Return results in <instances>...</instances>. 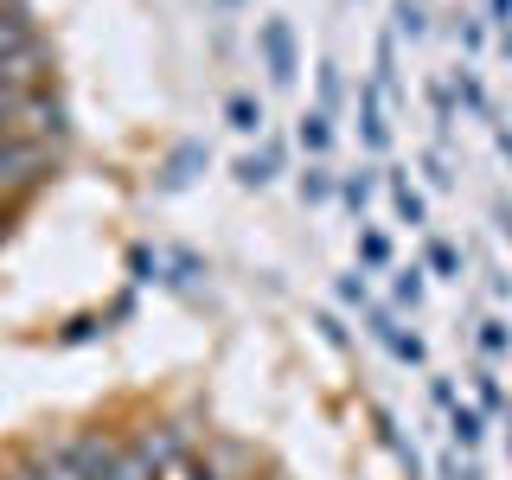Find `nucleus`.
<instances>
[{"label":"nucleus","mask_w":512,"mask_h":480,"mask_svg":"<svg viewBox=\"0 0 512 480\" xmlns=\"http://www.w3.org/2000/svg\"><path fill=\"white\" fill-rule=\"evenodd\" d=\"M487 26H500V32H512V0H487Z\"/></svg>","instance_id":"33"},{"label":"nucleus","mask_w":512,"mask_h":480,"mask_svg":"<svg viewBox=\"0 0 512 480\" xmlns=\"http://www.w3.org/2000/svg\"><path fill=\"white\" fill-rule=\"evenodd\" d=\"M391 32H397V39H429L423 0H391Z\"/></svg>","instance_id":"18"},{"label":"nucleus","mask_w":512,"mask_h":480,"mask_svg":"<svg viewBox=\"0 0 512 480\" xmlns=\"http://www.w3.org/2000/svg\"><path fill=\"white\" fill-rule=\"evenodd\" d=\"M384 192H391V212H397V224H410V231H429V205H423V192L410 186V173H404V167H391V173H384Z\"/></svg>","instance_id":"5"},{"label":"nucleus","mask_w":512,"mask_h":480,"mask_svg":"<svg viewBox=\"0 0 512 480\" xmlns=\"http://www.w3.org/2000/svg\"><path fill=\"white\" fill-rule=\"evenodd\" d=\"M314 327H320V340H327V346H340V352L352 346V333H346V320H340V314H314Z\"/></svg>","instance_id":"27"},{"label":"nucleus","mask_w":512,"mask_h":480,"mask_svg":"<svg viewBox=\"0 0 512 480\" xmlns=\"http://www.w3.org/2000/svg\"><path fill=\"white\" fill-rule=\"evenodd\" d=\"M474 340H480V352H487V359H506V352H512V327H506L500 314H487V320L474 327Z\"/></svg>","instance_id":"21"},{"label":"nucleus","mask_w":512,"mask_h":480,"mask_svg":"<svg viewBox=\"0 0 512 480\" xmlns=\"http://www.w3.org/2000/svg\"><path fill=\"white\" fill-rule=\"evenodd\" d=\"M333 295H340V308H352V314H372V288H365V276H359V269L333 276Z\"/></svg>","instance_id":"20"},{"label":"nucleus","mask_w":512,"mask_h":480,"mask_svg":"<svg viewBox=\"0 0 512 480\" xmlns=\"http://www.w3.org/2000/svg\"><path fill=\"white\" fill-rule=\"evenodd\" d=\"M384 186V173H372V167H359V173H340V199H346V212L365 224V205H372V192Z\"/></svg>","instance_id":"13"},{"label":"nucleus","mask_w":512,"mask_h":480,"mask_svg":"<svg viewBox=\"0 0 512 480\" xmlns=\"http://www.w3.org/2000/svg\"><path fill=\"white\" fill-rule=\"evenodd\" d=\"M493 231L512 244V199H493Z\"/></svg>","instance_id":"34"},{"label":"nucleus","mask_w":512,"mask_h":480,"mask_svg":"<svg viewBox=\"0 0 512 480\" xmlns=\"http://www.w3.org/2000/svg\"><path fill=\"white\" fill-rule=\"evenodd\" d=\"M436 474H442V480H480V468H474V461H461L455 448H448V455L436 461Z\"/></svg>","instance_id":"28"},{"label":"nucleus","mask_w":512,"mask_h":480,"mask_svg":"<svg viewBox=\"0 0 512 480\" xmlns=\"http://www.w3.org/2000/svg\"><path fill=\"white\" fill-rule=\"evenodd\" d=\"M423 295H429V276H423V263H410V269H391V308L397 314H416L423 308Z\"/></svg>","instance_id":"12"},{"label":"nucleus","mask_w":512,"mask_h":480,"mask_svg":"<svg viewBox=\"0 0 512 480\" xmlns=\"http://www.w3.org/2000/svg\"><path fill=\"white\" fill-rule=\"evenodd\" d=\"M423 276H436V282H461V250L448 244V237H429V244H423Z\"/></svg>","instance_id":"17"},{"label":"nucleus","mask_w":512,"mask_h":480,"mask_svg":"<svg viewBox=\"0 0 512 480\" xmlns=\"http://www.w3.org/2000/svg\"><path fill=\"white\" fill-rule=\"evenodd\" d=\"M359 141H365V154H391V116H384V90L378 84L359 90Z\"/></svg>","instance_id":"4"},{"label":"nucleus","mask_w":512,"mask_h":480,"mask_svg":"<svg viewBox=\"0 0 512 480\" xmlns=\"http://www.w3.org/2000/svg\"><path fill=\"white\" fill-rule=\"evenodd\" d=\"M448 442H455L461 455H474V448L487 442V416H480L474 404H455V410H448Z\"/></svg>","instance_id":"9"},{"label":"nucleus","mask_w":512,"mask_h":480,"mask_svg":"<svg viewBox=\"0 0 512 480\" xmlns=\"http://www.w3.org/2000/svg\"><path fill=\"white\" fill-rule=\"evenodd\" d=\"M199 167H205V141H180V148H173V160H167V173H160V186L180 192Z\"/></svg>","instance_id":"15"},{"label":"nucleus","mask_w":512,"mask_h":480,"mask_svg":"<svg viewBox=\"0 0 512 480\" xmlns=\"http://www.w3.org/2000/svg\"><path fill=\"white\" fill-rule=\"evenodd\" d=\"M282 160H288V148H282V141H263V148H256V154H244L231 173H237V186H244V192H263V186L282 173Z\"/></svg>","instance_id":"6"},{"label":"nucleus","mask_w":512,"mask_h":480,"mask_svg":"<svg viewBox=\"0 0 512 480\" xmlns=\"http://www.w3.org/2000/svg\"><path fill=\"white\" fill-rule=\"evenodd\" d=\"M423 173H429V186H436V192L455 186V173H448V160H442V154H423Z\"/></svg>","instance_id":"31"},{"label":"nucleus","mask_w":512,"mask_h":480,"mask_svg":"<svg viewBox=\"0 0 512 480\" xmlns=\"http://www.w3.org/2000/svg\"><path fill=\"white\" fill-rule=\"evenodd\" d=\"M372 423H378V442L391 448L397 461H404V474H410V480H423V455H416V448L404 442V429H397V416H391V410H372Z\"/></svg>","instance_id":"11"},{"label":"nucleus","mask_w":512,"mask_h":480,"mask_svg":"<svg viewBox=\"0 0 512 480\" xmlns=\"http://www.w3.org/2000/svg\"><path fill=\"white\" fill-rule=\"evenodd\" d=\"M295 192H301V205H327L333 192H340V173H333L327 160H308V167L295 173Z\"/></svg>","instance_id":"10"},{"label":"nucleus","mask_w":512,"mask_h":480,"mask_svg":"<svg viewBox=\"0 0 512 480\" xmlns=\"http://www.w3.org/2000/svg\"><path fill=\"white\" fill-rule=\"evenodd\" d=\"M474 397H480V404H474L480 416H506V384L493 378L487 365H480V372H474Z\"/></svg>","instance_id":"23"},{"label":"nucleus","mask_w":512,"mask_h":480,"mask_svg":"<svg viewBox=\"0 0 512 480\" xmlns=\"http://www.w3.org/2000/svg\"><path fill=\"white\" fill-rule=\"evenodd\" d=\"M493 148H500V160L512 167V128H506V122H493Z\"/></svg>","instance_id":"35"},{"label":"nucleus","mask_w":512,"mask_h":480,"mask_svg":"<svg viewBox=\"0 0 512 480\" xmlns=\"http://www.w3.org/2000/svg\"><path fill=\"white\" fill-rule=\"evenodd\" d=\"M26 455H32V468H39V480H84V468L71 461L64 442H32Z\"/></svg>","instance_id":"8"},{"label":"nucleus","mask_w":512,"mask_h":480,"mask_svg":"<svg viewBox=\"0 0 512 480\" xmlns=\"http://www.w3.org/2000/svg\"><path fill=\"white\" fill-rule=\"evenodd\" d=\"M359 269H391V237L359 224Z\"/></svg>","instance_id":"22"},{"label":"nucleus","mask_w":512,"mask_h":480,"mask_svg":"<svg viewBox=\"0 0 512 480\" xmlns=\"http://www.w3.org/2000/svg\"><path fill=\"white\" fill-rule=\"evenodd\" d=\"M423 96H429V109H436V141H448V135H455V90L429 77V84H423Z\"/></svg>","instance_id":"19"},{"label":"nucleus","mask_w":512,"mask_h":480,"mask_svg":"<svg viewBox=\"0 0 512 480\" xmlns=\"http://www.w3.org/2000/svg\"><path fill=\"white\" fill-rule=\"evenodd\" d=\"M448 90L461 96V109H468V116H480V122L493 128V103H487V84L474 77V64H461V71H455V84H448Z\"/></svg>","instance_id":"16"},{"label":"nucleus","mask_w":512,"mask_h":480,"mask_svg":"<svg viewBox=\"0 0 512 480\" xmlns=\"http://www.w3.org/2000/svg\"><path fill=\"white\" fill-rule=\"evenodd\" d=\"M365 333H372V340L391 352L397 365H423V359H429V346L416 340V333L397 327V308H372V314H365Z\"/></svg>","instance_id":"3"},{"label":"nucleus","mask_w":512,"mask_h":480,"mask_svg":"<svg viewBox=\"0 0 512 480\" xmlns=\"http://www.w3.org/2000/svg\"><path fill=\"white\" fill-rule=\"evenodd\" d=\"M295 148L308 154V160H327V154H333V116H327V109H301V122H295Z\"/></svg>","instance_id":"7"},{"label":"nucleus","mask_w":512,"mask_h":480,"mask_svg":"<svg viewBox=\"0 0 512 480\" xmlns=\"http://www.w3.org/2000/svg\"><path fill=\"white\" fill-rule=\"evenodd\" d=\"M500 52H506V58H512V32H500Z\"/></svg>","instance_id":"36"},{"label":"nucleus","mask_w":512,"mask_h":480,"mask_svg":"<svg viewBox=\"0 0 512 480\" xmlns=\"http://www.w3.org/2000/svg\"><path fill=\"white\" fill-rule=\"evenodd\" d=\"M13 135H20V141H39V148H58V141L71 135V109H64V96L52 84H45V90H20Z\"/></svg>","instance_id":"1"},{"label":"nucleus","mask_w":512,"mask_h":480,"mask_svg":"<svg viewBox=\"0 0 512 480\" xmlns=\"http://www.w3.org/2000/svg\"><path fill=\"white\" fill-rule=\"evenodd\" d=\"M378 90H397V32H378V71H372Z\"/></svg>","instance_id":"25"},{"label":"nucleus","mask_w":512,"mask_h":480,"mask_svg":"<svg viewBox=\"0 0 512 480\" xmlns=\"http://www.w3.org/2000/svg\"><path fill=\"white\" fill-rule=\"evenodd\" d=\"M256 52H263V71H269L276 90L295 84L301 52H295V26H288V20H263V26H256Z\"/></svg>","instance_id":"2"},{"label":"nucleus","mask_w":512,"mask_h":480,"mask_svg":"<svg viewBox=\"0 0 512 480\" xmlns=\"http://www.w3.org/2000/svg\"><path fill=\"white\" fill-rule=\"evenodd\" d=\"M160 269H167V250H148V244L128 250V282H160Z\"/></svg>","instance_id":"24"},{"label":"nucleus","mask_w":512,"mask_h":480,"mask_svg":"<svg viewBox=\"0 0 512 480\" xmlns=\"http://www.w3.org/2000/svg\"><path fill=\"white\" fill-rule=\"evenodd\" d=\"M461 52H480V45H487V20H474V13H461Z\"/></svg>","instance_id":"29"},{"label":"nucleus","mask_w":512,"mask_h":480,"mask_svg":"<svg viewBox=\"0 0 512 480\" xmlns=\"http://www.w3.org/2000/svg\"><path fill=\"white\" fill-rule=\"evenodd\" d=\"M13 109H20V90L0 84V135H13Z\"/></svg>","instance_id":"32"},{"label":"nucleus","mask_w":512,"mask_h":480,"mask_svg":"<svg viewBox=\"0 0 512 480\" xmlns=\"http://www.w3.org/2000/svg\"><path fill=\"white\" fill-rule=\"evenodd\" d=\"M320 103L314 109H327V116H333V109H340V96H346V77H340V64H320Z\"/></svg>","instance_id":"26"},{"label":"nucleus","mask_w":512,"mask_h":480,"mask_svg":"<svg viewBox=\"0 0 512 480\" xmlns=\"http://www.w3.org/2000/svg\"><path fill=\"white\" fill-rule=\"evenodd\" d=\"M0 480H7V468H0Z\"/></svg>","instance_id":"38"},{"label":"nucleus","mask_w":512,"mask_h":480,"mask_svg":"<svg viewBox=\"0 0 512 480\" xmlns=\"http://www.w3.org/2000/svg\"><path fill=\"white\" fill-rule=\"evenodd\" d=\"M429 404H436L442 416L455 410V404H461V397H455V378H429Z\"/></svg>","instance_id":"30"},{"label":"nucleus","mask_w":512,"mask_h":480,"mask_svg":"<svg viewBox=\"0 0 512 480\" xmlns=\"http://www.w3.org/2000/svg\"><path fill=\"white\" fill-rule=\"evenodd\" d=\"M224 122H231L237 128V135H263V103H256V96L250 90H231V96H224Z\"/></svg>","instance_id":"14"},{"label":"nucleus","mask_w":512,"mask_h":480,"mask_svg":"<svg viewBox=\"0 0 512 480\" xmlns=\"http://www.w3.org/2000/svg\"><path fill=\"white\" fill-rule=\"evenodd\" d=\"M506 448H512V404H506Z\"/></svg>","instance_id":"37"}]
</instances>
